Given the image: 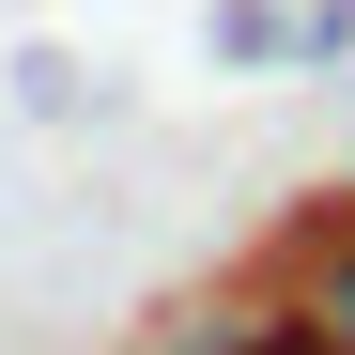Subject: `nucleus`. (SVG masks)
Listing matches in <instances>:
<instances>
[{"mask_svg":"<svg viewBox=\"0 0 355 355\" xmlns=\"http://www.w3.org/2000/svg\"><path fill=\"white\" fill-rule=\"evenodd\" d=\"M232 62H355V0H232Z\"/></svg>","mask_w":355,"mask_h":355,"instance_id":"f257e3e1","label":"nucleus"},{"mask_svg":"<svg viewBox=\"0 0 355 355\" xmlns=\"http://www.w3.org/2000/svg\"><path fill=\"white\" fill-rule=\"evenodd\" d=\"M278 309L355 355V216H309V232H293V293H278Z\"/></svg>","mask_w":355,"mask_h":355,"instance_id":"f03ea898","label":"nucleus"},{"mask_svg":"<svg viewBox=\"0 0 355 355\" xmlns=\"http://www.w3.org/2000/svg\"><path fill=\"white\" fill-rule=\"evenodd\" d=\"M340 93H355V78H340Z\"/></svg>","mask_w":355,"mask_h":355,"instance_id":"7ed1b4c3","label":"nucleus"}]
</instances>
